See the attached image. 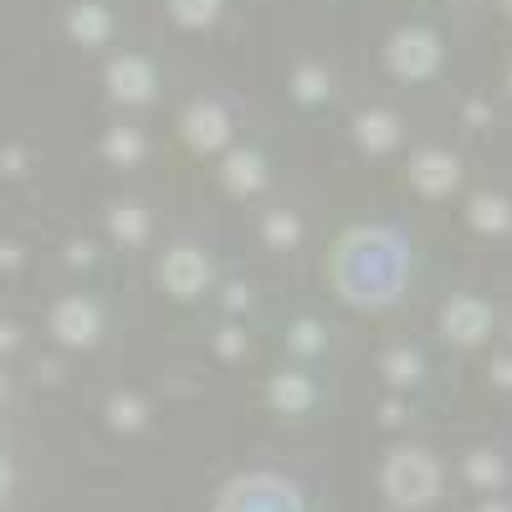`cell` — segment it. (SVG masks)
<instances>
[{
  "instance_id": "1",
  "label": "cell",
  "mask_w": 512,
  "mask_h": 512,
  "mask_svg": "<svg viewBox=\"0 0 512 512\" xmlns=\"http://www.w3.org/2000/svg\"><path fill=\"white\" fill-rule=\"evenodd\" d=\"M333 272L344 297H359V303H384L390 292H400L405 282V246L384 231H359L338 246Z\"/></svg>"
},
{
  "instance_id": "2",
  "label": "cell",
  "mask_w": 512,
  "mask_h": 512,
  "mask_svg": "<svg viewBox=\"0 0 512 512\" xmlns=\"http://www.w3.org/2000/svg\"><path fill=\"white\" fill-rule=\"evenodd\" d=\"M221 512H303L297 492L287 482H272V477H246L236 482L226 497H221Z\"/></svg>"
},
{
  "instance_id": "3",
  "label": "cell",
  "mask_w": 512,
  "mask_h": 512,
  "mask_svg": "<svg viewBox=\"0 0 512 512\" xmlns=\"http://www.w3.org/2000/svg\"><path fill=\"white\" fill-rule=\"evenodd\" d=\"M384 487H390L395 502H425V497L436 492V466L425 461V456H395Z\"/></svg>"
},
{
  "instance_id": "4",
  "label": "cell",
  "mask_w": 512,
  "mask_h": 512,
  "mask_svg": "<svg viewBox=\"0 0 512 512\" xmlns=\"http://www.w3.org/2000/svg\"><path fill=\"white\" fill-rule=\"evenodd\" d=\"M482 328H487V313L482 308H472V303H456L451 308V333L456 338H477Z\"/></svg>"
}]
</instances>
